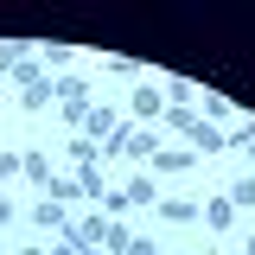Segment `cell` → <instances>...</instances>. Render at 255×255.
<instances>
[{"label":"cell","mask_w":255,"mask_h":255,"mask_svg":"<svg viewBox=\"0 0 255 255\" xmlns=\"http://www.w3.org/2000/svg\"><path fill=\"white\" fill-rule=\"evenodd\" d=\"M128 109H134V122H159L166 115V90L159 83H140V90L128 96Z\"/></svg>","instance_id":"cell-1"},{"label":"cell","mask_w":255,"mask_h":255,"mask_svg":"<svg viewBox=\"0 0 255 255\" xmlns=\"http://www.w3.org/2000/svg\"><path fill=\"white\" fill-rule=\"evenodd\" d=\"M83 134H90L96 147H109V140L122 134V115H115V109H90V115H83Z\"/></svg>","instance_id":"cell-2"},{"label":"cell","mask_w":255,"mask_h":255,"mask_svg":"<svg viewBox=\"0 0 255 255\" xmlns=\"http://www.w3.org/2000/svg\"><path fill=\"white\" fill-rule=\"evenodd\" d=\"M147 166H153V172H191V166H198V153H191V147H159Z\"/></svg>","instance_id":"cell-3"},{"label":"cell","mask_w":255,"mask_h":255,"mask_svg":"<svg viewBox=\"0 0 255 255\" xmlns=\"http://www.w3.org/2000/svg\"><path fill=\"white\" fill-rule=\"evenodd\" d=\"M223 147H230V134H223V128H211V122L191 128V153H223Z\"/></svg>","instance_id":"cell-4"},{"label":"cell","mask_w":255,"mask_h":255,"mask_svg":"<svg viewBox=\"0 0 255 255\" xmlns=\"http://www.w3.org/2000/svg\"><path fill=\"white\" fill-rule=\"evenodd\" d=\"M198 217H204V230H230L236 204H230V198H204V204H198Z\"/></svg>","instance_id":"cell-5"},{"label":"cell","mask_w":255,"mask_h":255,"mask_svg":"<svg viewBox=\"0 0 255 255\" xmlns=\"http://www.w3.org/2000/svg\"><path fill=\"white\" fill-rule=\"evenodd\" d=\"M153 211H159L166 223H198V198H159Z\"/></svg>","instance_id":"cell-6"},{"label":"cell","mask_w":255,"mask_h":255,"mask_svg":"<svg viewBox=\"0 0 255 255\" xmlns=\"http://www.w3.org/2000/svg\"><path fill=\"white\" fill-rule=\"evenodd\" d=\"M32 223H38V230H51V236H64V230H70V217H64V204H51V198H45V204L32 211Z\"/></svg>","instance_id":"cell-7"},{"label":"cell","mask_w":255,"mask_h":255,"mask_svg":"<svg viewBox=\"0 0 255 255\" xmlns=\"http://www.w3.org/2000/svg\"><path fill=\"white\" fill-rule=\"evenodd\" d=\"M128 153H134V159H153L159 153V128H134V134H128Z\"/></svg>","instance_id":"cell-8"},{"label":"cell","mask_w":255,"mask_h":255,"mask_svg":"<svg viewBox=\"0 0 255 255\" xmlns=\"http://www.w3.org/2000/svg\"><path fill=\"white\" fill-rule=\"evenodd\" d=\"M19 172L32 185H51V153H19Z\"/></svg>","instance_id":"cell-9"},{"label":"cell","mask_w":255,"mask_h":255,"mask_svg":"<svg viewBox=\"0 0 255 255\" xmlns=\"http://www.w3.org/2000/svg\"><path fill=\"white\" fill-rule=\"evenodd\" d=\"M128 243H134V236H128V223H102V255H128Z\"/></svg>","instance_id":"cell-10"},{"label":"cell","mask_w":255,"mask_h":255,"mask_svg":"<svg viewBox=\"0 0 255 255\" xmlns=\"http://www.w3.org/2000/svg\"><path fill=\"white\" fill-rule=\"evenodd\" d=\"M122 198H128V211H134V204H159V198H153V179H147V172H140V179H128V185H122Z\"/></svg>","instance_id":"cell-11"},{"label":"cell","mask_w":255,"mask_h":255,"mask_svg":"<svg viewBox=\"0 0 255 255\" xmlns=\"http://www.w3.org/2000/svg\"><path fill=\"white\" fill-rule=\"evenodd\" d=\"M26 58H32V45H0V77H13Z\"/></svg>","instance_id":"cell-12"},{"label":"cell","mask_w":255,"mask_h":255,"mask_svg":"<svg viewBox=\"0 0 255 255\" xmlns=\"http://www.w3.org/2000/svg\"><path fill=\"white\" fill-rule=\"evenodd\" d=\"M38 64H45V77L64 70V64H70V45H38Z\"/></svg>","instance_id":"cell-13"},{"label":"cell","mask_w":255,"mask_h":255,"mask_svg":"<svg viewBox=\"0 0 255 255\" xmlns=\"http://www.w3.org/2000/svg\"><path fill=\"white\" fill-rule=\"evenodd\" d=\"M166 96H172V109H191V102H198V83H185V77H172V83H166Z\"/></svg>","instance_id":"cell-14"},{"label":"cell","mask_w":255,"mask_h":255,"mask_svg":"<svg viewBox=\"0 0 255 255\" xmlns=\"http://www.w3.org/2000/svg\"><path fill=\"white\" fill-rule=\"evenodd\" d=\"M70 159H77V166H96V159H102V147H96L90 134H77V140H70Z\"/></svg>","instance_id":"cell-15"},{"label":"cell","mask_w":255,"mask_h":255,"mask_svg":"<svg viewBox=\"0 0 255 255\" xmlns=\"http://www.w3.org/2000/svg\"><path fill=\"white\" fill-rule=\"evenodd\" d=\"M159 128H179V134H191V128H198V109H166V115H159Z\"/></svg>","instance_id":"cell-16"},{"label":"cell","mask_w":255,"mask_h":255,"mask_svg":"<svg viewBox=\"0 0 255 255\" xmlns=\"http://www.w3.org/2000/svg\"><path fill=\"white\" fill-rule=\"evenodd\" d=\"M223 115H230V102H223V96H204V109H198V122H211V128H217Z\"/></svg>","instance_id":"cell-17"},{"label":"cell","mask_w":255,"mask_h":255,"mask_svg":"<svg viewBox=\"0 0 255 255\" xmlns=\"http://www.w3.org/2000/svg\"><path fill=\"white\" fill-rule=\"evenodd\" d=\"M223 198H230V204H255V179H236V185L223 191Z\"/></svg>","instance_id":"cell-18"},{"label":"cell","mask_w":255,"mask_h":255,"mask_svg":"<svg viewBox=\"0 0 255 255\" xmlns=\"http://www.w3.org/2000/svg\"><path fill=\"white\" fill-rule=\"evenodd\" d=\"M128 255H166V249H153L147 236H134V243H128Z\"/></svg>","instance_id":"cell-19"},{"label":"cell","mask_w":255,"mask_h":255,"mask_svg":"<svg viewBox=\"0 0 255 255\" xmlns=\"http://www.w3.org/2000/svg\"><path fill=\"white\" fill-rule=\"evenodd\" d=\"M19 172V153H0V179H13Z\"/></svg>","instance_id":"cell-20"},{"label":"cell","mask_w":255,"mask_h":255,"mask_svg":"<svg viewBox=\"0 0 255 255\" xmlns=\"http://www.w3.org/2000/svg\"><path fill=\"white\" fill-rule=\"evenodd\" d=\"M0 223H13V204H6V198H0Z\"/></svg>","instance_id":"cell-21"},{"label":"cell","mask_w":255,"mask_h":255,"mask_svg":"<svg viewBox=\"0 0 255 255\" xmlns=\"http://www.w3.org/2000/svg\"><path fill=\"white\" fill-rule=\"evenodd\" d=\"M19 255H45V249H19Z\"/></svg>","instance_id":"cell-22"},{"label":"cell","mask_w":255,"mask_h":255,"mask_svg":"<svg viewBox=\"0 0 255 255\" xmlns=\"http://www.w3.org/2000/svg\"><path fill=\"white\" fill-rule=\"evenodd\" d=\"M249 159H255V134H249Z\"/></svg>","instance_id":"cell-23"},{"label":"cell","mask_w":255,"mask_h":255,"mask_svg":"<svg viewBox=\"0 0 255 255\" xmlns=\"http://www.w3.org/2000/svg\"><path fill=\"white\" fill-rule=\"evenodd\" d=\"M249 255H255V236H249Z\"/></svg>","instance_id":"cell-24"},{"label":"cell","mask_w":255,"mask_h":255,"mask_svg":"<svg viewBox=\"0 0 255 255\" xmlns=\"http://www.w3.org/2000/svg\"><path fill=\"white\" fill-rule=\"evenodd\" d=\"M204 255H211V249H204Z\"/></svg>","instance_id":"cell-25"}]
</instances>
